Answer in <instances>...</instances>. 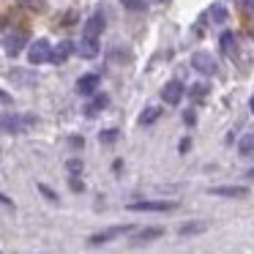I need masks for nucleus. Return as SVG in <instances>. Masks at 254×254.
I'll list each match as a JSON object with an SVG mask.
<instances>
[{
  "label": "nucleus",
  "mask_w": 254,
  "mask_h": 254,
  "mask_svg": "<svg viewBox=\"0 0 254 254\" xmlns=\"http://www.w3.org/2000/svg\"><path fill=\"white\" fill-rule=\"evenodd\" d=\"M33 123H36V118H30V115H0V131L19 134V131H28Z\"/></svg>",
  "instance_id": "obj_1"
},
{
  "label": "nucleus",
  "mask_w": 254,
  "mask_h": 254,
  "mask_svg": "<svg viewBox=\"0 0 254 254\" xmlns=\"http://www.w3.org/2000/svg\"><path fill=\"white\" fill-rule=\"evenodd\" d=\"M178 202L172 199H139V202H128V210H148V213H167V210H175Z\"/></svg>",
  "instance_id": "obj_2"
},
{
  "label": "nucleus",
  "mask_w": 254,
  "mask_h": 254,
  "mask_svg": "<svg viewBox=\"0 0 254 254\" xmlns=\"http://www.w3.org/2000/svg\"><path fill=\"white\" fill-rule=\"evenodd\" d=\"M50 41L47 39H39V41H33L30 44V50H28V61L33 63V66H39V63H47L50 61Z\"/></svg>",
  "instance_id": "obj_3"
},
{
  "label": "nucleus",
  "mask_w": 254,
  "mask_h": 254,
  "mask_svg": "<svg viewBox=\"0 0 254 254\" xmlns=\"http://www.w3.org/2000/svg\"><path fill=\"white\" fill-rule=\"evenodd\" d=\"M191 66L197 68L199 74H216V61L208 55V52H194V58H191Z\"/></svg>",
  "instance_id": "obj_4"
},
{
  "label": "nucleus",
  "mask_w": 254,
  "mask_h": 254,
  "mask_svg": "<svg viewBox=\"0 0 254 254\" xmlns=\"http://www.w3.org/2000/svg\"><path fill=\"white\" fill-rule=\"evenodd\" d=\"M99 74H85V77H79L77 79V93H82V96H90V93H96V88H99Z\"/></svg>",
  "instance_id": "obj_5"
},
{
  "label": "nucleus",
  "mask_w": 254,
  "mask_h": 254,
  "mask_svg": "<svg viewBox=\"0 0 254 254\" xmlns=\"http://www.w3.org/2000/svg\"><path fill=\"white\" fill-rule=\"evenodd\" d=\"M164 235V230L161 227H145V230H139L137 235H134V246H142V243H150V241H156V238H161Z\"/></svg>",
  "instance_id": "obj_6"
},
{
  "label": "nucleus",
  "mask_w": 254,
  "mask_h": 254,
  "mask_svg": "<svg viewBox=\"0 0 254 254\" xmlns=\"http://www.w3.org/2000/svg\"><path fill=\"white\" fill-rule=\"evenodd\" d=\"M74 50L79 52L82 58H96L99 55V39H90V36H82V41H79Z\"/></svg>",
  "instance_id": "obj_7"
},
{
  "label": "nucleus",
  "mask_w": 254,
  "mask_h": 254,
  "mask_svg": "<svg viewBox=\"0 0 254 254\" xmlns=\"http://www.w3.org/2000/svg\"><path fill=\"white\" fill-rule=\"evenodd\" d=\"M210 194H213V197H246L249 189L246 186H213Z\"/></svg>",
  "instance_id": "obj_8"
},
{
  "label": "nucleus",
  "mask_w": 254,
  "mask_h": 254,
  "mask_svg": "<svg viewBox=\"0 0 254 254\" xmlns=\"http://www.w3.org/2000/svg\"><path fill=\"white\" fill-rule=\"evenodd\" d=\"M131 227H112V230H107V232H99V235H90V246H101V243H107L110 238H115V235H123V232H128Z\"/></svg>",
  "instance_id": "obj_9"
},
{
  "label": "nucleus",
  "mask_w": 254,
  "mask_h": 254,
  "mask_svg": "<svg viewBox=\"0 0 254 254\" xmlns=\"http://www.w3.org/2000/svg\"><path fill=\"white\" fill-rule=\"evenodd\" d=\"M161 99H164L167 104H178V101L183 99V85H178V82H170L164 90H161Z\"/></svg>",
  "instance_id": "obj_10"
},
{
  "label": "nucleus",
  "mask_w": 254,
  "mask_h": 254,
  "mask_svg": "<svg viewBox=\"0 0 254 254\" xmlns=\"http://www.w3.org/2000/svg\"><path fill=\"white\" fill-rule=\"evenodd\" d=\"M71 52H74V44H71V41H63V44H58L55 50H50V61L52 63H63Z\"/></svg>",
  "instance_id": "obj_11"
},
{
  "label": "nucleus",
  "mask_w": 254,
  "mask_h": 254,
  "mask_svg": "<svg viewBox=\"0 0 254 254\" xmlns=\"http://www.w3.org/2000/svg\"><path fill=\"white\" fill-rule=\"evenodd\" d=\"M101 30H104V17H101V14H93V17L88 19V25H85V36H90V39H99Z\"/></svg>",
  "instance_id": "obj_12"
},
{
  "label": "nucleus",
  "mask_w": 254,
  "mask_h": 254,
  "mask_svg": "<svg viewBox=\"0 0 254 254\" xmlns=\"http://www.w3.org/2000/svg\"><path fill=\"white\" fill-rule=\"evenodd\" d=\"M22 47H25V33H14V36H8L6 39V55H19L22 52Z\"/></svg>",
  "instance_id": "obj_13"
},
{
  "label": "nucleus",
  "mask_w": 254,
  "mask_h": 254,
  "mask_svg": "<svg viewBox=\"0 0 254 254\" xmlns=\"http://www.w3.org/2000/svg\"><path fill=\"white\" fill-rule=\"evenodd\" d=\"M238 153H241V156H254V131H249V134H243V137H241Z\"/></svg>",
  "instance_id": "obj_14"
},
{
  "label": "nucleus",
  "mask_w": 254,
  "mask_h": 254,
  "mask_svg": "<svg viewBox=\"0 0 254 254\" xmlns=\"http://www.w3.org/2000/svg\"><path fill=\"white\" fill-rule=\"evenodd\" d=\"M107 104H110V99H107V96H96V99L90 101L88 107H85V112H88V115H99V112L104 110Z\"/></svg>",
  "instance_id": "obj_15"
},
{
  "label": "nucleus",
  "mask_w": 254,
  "mask_h": 254,
  "mask_svg": "<svg viewBox=\"0 0 254 254\" xmlns=\"http://www.w3.org/2000/svg\"><path fill=\"white\" fill-rule=\"evenodd\" d=\"M221 52H224V55H232V52H235V36L232 33H221Z\"/></svg>",
  "instance_id": "obj_16"
},
{
  "label": "nucleus",
  "mask_w": 254,
  "mask_h": 254,
  "mask_svg": "<svg viewBox=\"0 0 254 254\" xmlns=\"http://www.w3.org/2000/svg\"><path fill=\"white\" fill-rule=\"evenodd\" d=\"M205 230H208L205 221H197V224H183L181 227V235H197V232H205Z\"/></svg>",
  "instance_id": "obj_17"
},
{
  "label": "nucleus",
  "mask_w": 254,
  "mask_h": 254,
  "mask_svg": "<svg viewBox=\"0 0 254 254\" xmlns=\"http://www.w3.org/2000/svg\"><path fill=\"white\" fill-rule=\"evenodd\" d=\"M159 115H161L159 107H148V112H142V118H139V123H142V126H148V123H153Z\"/></svg>",
  "instance_id": "obj_18"
},
{
  "label": "nucleus",
  "mask_w": 254,
  "mask_h": 254,
  "mask_svg": "<svg viewBox=\"0 0 254 254\" xmlns=\"http://www.w3.org/2000/svg\"><path fill=\"white\" fill-rule=\"evenodd\" d=\"M126 8H131V11H142L145 8V0H121Z\"/></svg>",
  "instance_id": "obj_19"
},
{
  "label": "nucleus",
  "mask_w": 254,
  "mask_h": 254,
  "mask_svg": "<svg viewBox=\"0 0 254 254\" xmlns=\"http://www.w3.org/2000/svg\"><path fill=\"white\" fill-rule=\"evenodd\" d=\"M210 17H213L216 22H227V11H224L221 6H213V8H210Z\"/></svg>",
  "instance_id": "obj_20"
},
{
  "label": "nucleus",
  "mask_w": 254,
  "mask_h": 254,
  "mask_svg": "<svg viewBox=\"0 0 254 254\" xmlns=\"http://www.w3.org/2000/svg\"><path fill=\"white\" fill-rule=\"evenodd\" d=\"M39 189H41V194H44V197H47V199H52V202H55V199H58V194H55V191H52V189H47V186H44V183H41V186H39Z\"/></svg>",
  "instance_id": "obj_21"
},
{
  "label": "nucleus",
  "mask_w": 254,
  "mask_h": 254,
  "mask_svg": "<svg viewBox=\"0 0 254 254\" xmlns=\"http://www.w3.org/2000/svg\"><path fill=\"white\" fill-rule=\"evenodd\" d=\"M205 93H208L205 85H191V96H205Z\"/></svg>",
  "instance_id": "obj_22"
},
{
  "label": "nucleus",
  "mask_w": 254,
  "mask_h": 254,
  "mask_svg": "<svg viewBox=\"0 0 254 254\" xmlns=\"http://www.w3.org/2000/svg\"><path fill=\"white\" fill-rule=\"evenodd\" d=\"M115 137H118V134H115V128H110V131H104V134H101V139H104V142H112Z\"/></svg>",
  "instance_id": "obj_23"
},
{
  "label": "nucleus",
  "mask_w": 254,
  "mask_h": 254,
  "mask_svg": "<svg viewBox=\"0 0 254 254\" xmlns=\"http://www.w3.org/2000/svg\"><path fill=\"white\" fill-rule=\"evenodd\" d=\"M68 170H71V172H79V170H82V161H77V159L68 161Z\"/></svg>",
  "instance_id": "obj_24"
},
{
  "label": "nucleus",
  "mask_w": 254,
  "mask_h": 254,
  "mask_svg": "<svg viewBox=\"0 0 254 254\" xmlns=\"http://www.w3.org/2000/svg\"><path fill=\"white\" fill-rule=\"evenodd\" d=\"M189 145H191L189 139H181V145H178V148H181V153H186V150H189Z\"/></svg>",
  "instance_id": "obj_25"
},
{
  "label": "nucleus",
  "mask_w": 254,
  "mask_h": 254,
  "mask_svg": "<svg viewBox=\"0 0 254 254\" xmlns=\"http://www.w3.org/2000/svg\"><path fill=\"white\" fill-rule=\"evenodd\" d=\"M0 101H8V93H3V90H0Z\"/></svg>",
  "instance_id": "obj_26"
},
{
  "label": "nucleus",
  "mask_w": 254,
  "mask_h": 254,
  "mask_svg": "<svg viewBox=\"0 0 254 254\" xmlns=\"http://www.w3.org/2000/svg\"><path fill=\"white\" fill-rule=\"evenodd\" d=\"M246 175H249V178H252V181H254V170H249V172H246Z\"/></svg>",
  "instance_id": "obj_27"
},
{
  "label": "nucleus",
  "mask_w": 254,
  "mask_h": 254,
  "mask_svg": "<svg viewBox=\"0 0 254 254\" xmlns=\"http://www.w3.org/2000/svg\"><path fill=\"white\" fill-rule=\"evenodd\" d=\"M249 107H252V112H254V96H252V101H249Z\"/></svg>",
  "instance_id": "obj_28"
}]
</instances>
